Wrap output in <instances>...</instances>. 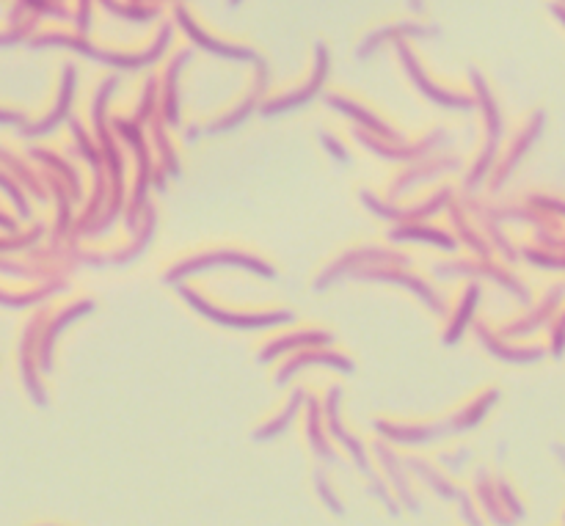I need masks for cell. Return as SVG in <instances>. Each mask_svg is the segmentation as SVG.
<instances>
[{"label": "cell", "instance_id": "4", "mask_svg": "<svg viewBox=\"0 0 565 526\" xmlns=\"http://www.w3.org/2000/svg\"><path fill=\"white\" fill-rule=\"evenodd\" d=\"M301 397H304V394L295 392L293 400L287 403V408H284L282 414L276 416V419H271V422H268V425H265V427H260V430L254 433V438H257V441H271V438L279 436L284 427L290 425V419H293V416L298 414V405H301Z\"/></svg>", "mask_w": 565, "mask_h": 526}, {"label": "cell", "instance_id": "6", "mask_svg": "<svg viewBox=\"0 0 565 526\" xmlns=\"http://www.w3.org/2000/svg\"><path fill=\"white\" fill-rule=\"evenodd\" d=\"M315 485H317V493H320V499H323V504H326L328 510L334 515H345V510H342V502L337 499V493H334V488H331V482L326 480V474L323 471H317L315 474Z\"/></svg>", "mask_w": 565, "mask_h": 526}, {"label": "cell", "instance_id": "2", "mask_svg": "<svg viewBox=\"0 0 565 526\" xmlns=\"http://www.w3.org/2000/svg\"><path fill=\"white\" fill-rule=\"evenodd\" d=\"M406 469L414 471L419 480L428 485L430 491L439 493L441 499H458V496H461V491H458L452 482H447L444 477H441L439 469L428 466V460H406Z\"/></svg>", "mask_w": 565, "mask_h": 526}, {"label": "cell", "instance_id": "1", "mask_svg": "<svg viewBox=\"0 0 565 526\" xmlns=\"http://www.w3.org/2000/svg\"><path fill=\"white\" fill-rule=\"evenodd\" d=\"M375 455H378V460H381V466L386 469V474H389V480H392V488H397V493H400V499L406 502V507L411 510V513H419V502L411 496V485H408V477H406V466L400 463V460L389 452V449L384 447H375Z\"/></svg>", "mask_w": 565, "mask_h": 526}, {"label": "cell", "instance_id": "5", "mask_svg": "<svg viewBox=\"0 0 565 526\" xmlns=\"http://www.w3.org/2000/svg\"><path fill=\"white\" fill-rule=\"evenodd\" d=\"M477 493H480V504L486 507V513L497 521V524H508V518L502 515V510H499V502L497 496H494V488H491V482H488V477L480 471L477 474Z\"/></svg>", "mask_w": 565, "mask_h": 526}, {"label": "cell", "instance_id": "7", "mask_svg": "<svg viewBox=\"0 0 565 526\" xmlns=\"http://www.w3.org/2000/svg\"><path fill=\"white\" fill-rule=\"evenodd\" d=\"M458 502H461V515H464L466 524H469V526H483V518L477 515L475 504L469 502V496H466V493H461V496H458Z\"/></svg>", "mask_w": 565, "mask_h": 526}, {"label": "cell", "instance_id": "3", "mask_svg": "<svg viewBox=\"0 0 565 526\" xmlns=\"http://www.w3.org/2000/svg\"><path fill=\"white\" fill-rule=\"evenodd\" d=\"M309 422H306V438H309V444L315 449V455L320 460H326L328 466H337L339 458L334 455V449L328 444V438L323 436V425H320V414H317L315 408H312V414L306 416Z\"/></svg>", "mask_w": 565, "mask_h": 526}]
</instances>
